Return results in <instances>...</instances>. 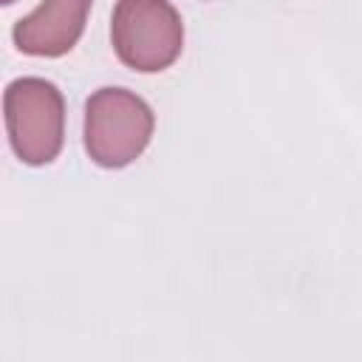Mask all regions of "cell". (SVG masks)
<instances>
[{"instance_id":"obj_1","label":"cell","mask_w":362,"mask_h":362,"mask_svg":"<svg viewBox=\"0 0 362 362\" xmlns=\"http://www.w3.org/2000/svg\"><path fill=\"white\" fill-rule=\"evenodd\" d=\"M156 130L153 107L127 88H99L85 102V153L105 170L133 164Z\"/></svg>"},{"instance_id":"obj_2","label":"cell","mask_w":362,"mask_h":362,"mask_svg":"<svg viewBox=\"0 0 362 362\" xmlns=\"http://www.w3.org/2000/svg\"><path fill=\"white\" fill-rule=\"evenodd\" d=\"M6 133L14 156L23 164H51L65 141V99L62 90L42 76H20L3 93Z\"/></svg>"},{"instance_id":"obj_3","label":"cell","mask_w":362,"mask_h":362,"mask_svg":"<svg viewBox=\"0 0 362 362\" xmlns=\"http://www.w3.org/2000/svg\"><path fill=\"white\" fill-rule=\"evenodd\" d=\"M110 42L122 65L156 74L181 57L184 20L170 0H116Z\"/></svg>"},{"instance_id":"obj_4","label":"cell","mask_w":362,"mask_h":362,"mask_svg":"<svg viewBox=\"0 0 362 362\" xmlns=\"http://www.w3.org/2000/svg\"><path fill=\"white\" fill-rule=\"evenodd\" d=\"M93 0H42L31 14L17 20L11 40L17 51L28 57H62L68 54L88 23Z\"/></svg>"},{"instance_id":"obj_5","label":"cell","mask_w":362,"mask_h":362,"mask_svg":"<svg viewBox=\"0 0 362 362\" xmlns=\"http://www.w3.org/2000/svg\"><path fill=\"white\" fill-rule=\"evenodd\" d=\"M0 3H3V6H11V3H14V0H0Z\"/></svg>"}]
</instances>
